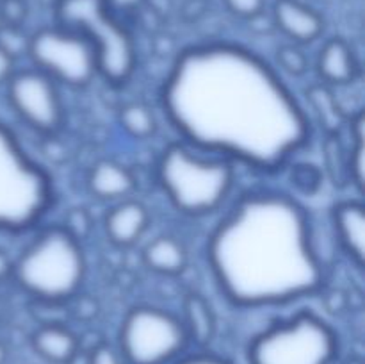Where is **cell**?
Returning a JSON list of instances; mask_svg holds the SVG:
<instances>
[{
  "label": "cell",
  "instance_id": "6da1fadb",
  "mask_svg": "<svg viewBox=\"0 0 365 364\" xmlns=\"http://www.w3.org/2000/svg\"><path fill=\"white\" fill-rule=\"evenodd\" d=\"M163 106L189 145L255 170H278L310 138L305 111L277 71L228 43L184 50L164 82Z\"/></svg>",
  "mask_w": 365,
  "mask_h": 364
},
{
  "label": "cell",
  "instance_id": "7a4b0ae2",
  "mask_svg": "<svg viewBox=\"0 0 365 364\" xmlns=\"http://www.w3.org/2000/svg\"><path fill=\"white\" fill-rule=\"evenodd\" d=\"M207 259L235 305L289 303L314 295L324 270L305 209L277 191H250L210 234Z\"/></svg>",
  "mask_w": 365,
  "mask_h": 364
},
{
  "label": "cell",
  "instance_id": "3957f363",
  "mask_svg": "<svg viewBox=\"0 0 365 364\" xmlns=\"http://www.w3.org/2000/svg\"><path fill=\"white\" fill-rule=\"evenodd\" d=\"M84 271L81 241L63 227L43 231L13 264V275L20 288L48 303L64 302L77 295Z\"/></svg>",
  "mask_w": 365,
  "mask_h": 364
},
{
  "label": "cell",
  "instance_id": "277c9868",
  "mask_svg": "<svg viewBox=\"0 0 365 364\" xmlns=\"http://www.w3.org/2000/svg\"><path fill=\"white\" fill-rule=\"evenodd\" d=\"M53 203L50 175L0 121V232L34 227Z\"/></svg>",
  "mask_w": 365,
  "mask_h": 364
},
{
  "label": "cell",
  "instance_id": "5b68a950",
  "mask_svg": "<svg viewBox=\"0 0 365 364\" xmlns=\"http://www.w3.org/2000/svg\"><path fill=\"white\" fill-rule=\"evenodd\" d=\"M159 181L178 211L203 216L225 202L234 186V168L225 161L195 153L187 145L173 143L160 157Z\"/></svg>",
  "mask_w": 365,
  "mask_h": 364
},
{
  "label": "cell",
  "instance_id": "8992f818",
  "mask_svg": "<svg viewBox=\"0 0 365 364\" xmlns=\"http://www.w3.org/2000/svg\"><path fill=\"white\" fill-rule=\"evenodd\" d=\"M63 27L89 39L96 50L98 71L113 84H123L135 68V49L127 29L110 14L107 0H59Z\"/></svg>",
  "mask_w": 365,
  "mask_h": 364
},
{
  "label": "cell",
  "instance_id": "52a82bcc",
  "mask_svg": "<svg viewBox=\"0 0 365 364\" xmlns=\"http://www.w3.org/2000/svg\"><path fill=\"white\" fill-rule=\"evenodd\" d=\"M339 339L334 328L303 310L260 332L250 345V364H331Z\"/></svg>",
  "mask_w": 365,
  "mask_h": 364
},
{
  "label": "cell",
  "instance_id": "ba28073f",
  "mask_svg": "<svg viewBox=\"0 0 365 364\" xmlns=\"http://www.w3.org/2000/svg\"><path fill=\"white\" fill-rule=\"evenodd\" d=\"M184 323L157 307H135L120 330V353L127 364H170L187 346Z\"/></svg>",
  "mask_w": 365,
  "mask_h": 364
},
{
  "label": "cell",
  "instance_id": "9c48e42d",
  "mask_svg": "<svg viewBox=\"0 0 365 364\" xmlns=\"http://www.w3.org/2000/svg\"><path fill=\"white\" fill-rule=\"evenodd\" d=\"M29 56L38 70L73 88L88 86L98 74L95 46L66 27L41 29L29 39Z\"/></svg>",
  "mask_w": 365,
  "mask_h": 364
},
{
  "label": "cell",
  "instance_id": "30bf717a",
  "mask_svg": "<svg viewBox=\"0 0 365 364\" xmlns=\"http://www.w3.org/2000/svg\"><path fill=\"white\" fill-rule=\"evenodd\" d=\"M7 98L14 113L34 131L56 134L64 123V107L56 81L41 70L14 71L7 81Z\"/></svg>",
  "mask_w": 365,
  "mask_h": 364
},
{
  "label": "cell",
  "instance_id": "8fae6325",
  "mask_svg": "<svg viewBox=\"0 0 365 364\" xmlns=\"http://www.w3.org/2000/svg\"><path fill=\"white\" fill-rule=\"evenodd\" d=\"M274 24L298 43H310L323 32V18L298 0H277Z\"/></svg>",
  "mask_w": 365,
  "mask_h": 364
},
{
  "label": "cell",
  "instance_id": "7c38bea8",
  "mask_svg": "<svg viewBox=\"0 0 365 364\" xmlns=\"http://www.w3.org/2000/svg\"><path fill=\"white\" fill-rule=\"evenodd\" d=\"M334 223L346 252L362 266L365 259V211L360 202H341L334 209Z\"/></svg>",
  "mask_w": 365,
  "mask_h": 364
},
{
  "label": "cell",
  "instance_id": "4fadbf2b",
  "mask_svg": "<svg viewBox=\"0 0 365 364\" xmlns=\"http://www.w3.org/2000/svg\"><path fill=\"white\" fill-rule=\"evenodd\" d=\"M148 211L139 202L120 203L106 218V232L113 243L120 246L134 245L148 227Z\"/></svg>",
  "mask_w": 365,
  "mask_h": 364
},
{
  "label": "cell",
  "instance_id": "5bb4252c",
  "mask_svg": "<svg viewBox=\"0 0 365 364\" xmlns=\"http://www.w3.org/2000/svg\"><path fill=\"white\" fill-rule=\"evenodd\" d=\"M317 71L328 84L344 86L356 79L359 63L348 43L344 39L334 38L321 49Z\"/></svg>",
  "mask_w": 365,
  "mask_h": 364
},
{
  "label": "cell",
  "instance_id": "9a60e30c",
  "mask_svg": "<svg viewBox=\"0 0 365 364\" xmlns=\"http://www.w3.org/2000/svg\"><path fill=\"white\" fill-rule=\"evenodd\" d=\"M32 346L39 357L52 364H71L78 355V339L70 328L50 323L32 334Z\"/></svg>",
  "mask_w": 365,
  "mask_h": 364
},
{
  "label": "cell",
  "instance_id": "2e32d148",
  "mask_svg": "<svg viewBox=\"0 0 365 364\" xmlns=\"http://www.w3.org/2000/svg\"><path fill=\"white\" fill-rule=\"evenodd\" d=\"M135 178L130 170L113 161H100L89 173V189L100 200H116L130 195Z\"/></svg>",
  "mask_w": 365,
  "mask_h": 364
},
{
  "label": "cell",
  "instance_id": "e0dca14e",
  "mask_svg": "<svg viewBox=\"0 0 365 364\" xmlns=\"http://www.w3.org/2000/svg\"><path fill=\"white\" fill-rule=\"evenodd\" d=\"M146 266L157 273L177 275L187 264V252L184 245L171 236H160L150 241L143 252Z\"/></svg>",
  "mask_w": 365,
  "mask_h": 364
},
{
  "label": "cell",
  "instance_id": "ac0fdd59",
  "mask_svg": "<svg viewBox=\"0 0 365 364\" xmlns=\"http://www.w3.org/2000/svg\"><path fill=\"white\" fill-rule=\"evenodd\" d=\"M185 321H182L187 332L189 341L205 346L212 341L216 330L212 309L200 295H189L184 302Z\"/></svg>",
  "mask_w": 365,
  "mask_h": 364
},
{
  "label": "cell",
  "instance_id": "d6986e66",
  "mask_svg": "<svg viewBox=\"0 0 365 364\" xmlns=\"http://www.w3.org/2000/svg\"><path fill=\"white\" fill-rule=\"evenodd\" d=\"M120 123L135 139L150 138L157 128L155 116L143 103H127L120 111Z\"/></svg>",
  "mask_w": 365,
  "mask_h": 364
},
{
  "label": "cell",
  "instance_id": "ffe728a7",
  "mask_svg": "<svg viewBox=\"0 0 365 364\" xmlns=\"http://www.w3.org/2000/svg\"><path fill=\"white\" fill-rule=\"evenodd\" d=\"M309 98L312 100V107L321 116V123L327 128L328 134L337 136L339 128L344 123V116H342V113H331V111H328L339 109L337 100L334 98V95L327 88H323V86H314L309 91Z\"/></svg>",
  "mask_w": 365,
  "mask_h": 364
},
{
  "label": "cell",
  "instance_id": "44dd1931",
  "mask_svg": "<svg viewBox=\"0 0 365 364\" xmlns=\"http://www.w3.org/2000/svg\"><path fill=\"white\" fill-rule=\"evenodd\" d=\"M278 66L291 75H303L309 70V57L294 45H284L277 52Z\"/></svg>",
  "mask_w": 365,
  "mask_h": 364
},
{
  "label": "cell",
  "instance_id": "7402d4cb",
  "mask_svg": "<svg viewBox=\"0 0 365 364\" xmlns=\"http://www.w3.org/2000/svg\"><path fill=\"white\" fill-rule=\"evenodd\" d=\"M291 181L292 186H296L299 191L305 193V195H312L319 189L323 175L312 164H298V166L292 168Z\"/></svg>",
  "mask_w": 365,
  "mask_h": 364
},
{
  "label": "cell",
  "instance_id": "603a6c76",
  "mask_svg": "<svg viewBox=\"0 0 365 364\" xmlns=\"http://www.w3.org/2000/svg\"><path fill=\"white\" fill-rule=\"evenodd\" d=\"M63 228L68 234L73 236L77 241H81L91 231V218L84 209H73L71 213H68Z\"/></svg>",
  "mask_w": 365,
  "mask_h": 364
},
{
  "label": "cell",
  "instance_id": "cb8c5ba5",
  "mask_svg": "<svg viewBox=\"0 0 365 364\" xmlns=\"http://www.w3.org/2000/svg\"><path fill=\"white\" fill-rule=\"evenodd\" d=\"M0 46L6 52H9L13 57H16L21 50L29 49V39H25V36H21L18 27H13V25H0Z\"/></svg>",
  "mask_w": 365,
  "mask_h": 364
},
{
  "label": "cell",
  "instance_id": "d4e9b609",
  "mask_svg": "<svg viewBox=\"0 0 365 364\" xmlns=\"http://www.w3.org/2000/svg\"><path fill=\"white\" fill-rule=\"evenodd\" d=\"M88 364H127V360L113 346L98 345L89 353Z\"/></svg>",
  "mask_w": 365,
  "mask_h": 364
},
{
  "label": "cell",
  "instance_id": "484cf974",
  "mask_svg": "<svg viewBox=\"0 0 365 364\" xmlns=\"http://www.w3.org/2000/svg\"><path fill=\"white\" fill-rule=\"evenodd\" d=\"M232 13L242 18H253L262 13L266 0H225Z\"/></svg>",
  "mask_w": 365,
  "mask_h": 364
},
{
  "label": "cell",
  "instance_id": "4316f807",
  "mask_svg": "<svg viewBox=\"0 0 365 364\" xmlns=\"http://www.w3.org/2000/svg\"><path fill=\"white\" fill-rule=\"evenodd\" d=\"M14 74V57L0 46V84H6Z\"/></svg>",
  "mask_w": 365,
  "mask_h": 364
},
{
  "label": "cell",
  "instance_id": "83f0119b",
  "mask_svg": "<svg viewBox=\"0 0 365 364\" xmlns=\"http://www.w3.org/2000/svg\"><path fill=\"white\" fill-rule=\"evenodd\" d=\"M177 364H232L227 359H221V357L212 355V353H196V355H189L185 359H182Z\"/></svg>",
  "mask_w": 365,
  "mask_h": 364
},
{
  "label": "cell",
  "instance_id": "f1b7e54d",
  "mask_svg": "<svg viewBox=\"0 0 365 364\" xmlns=\"http://www.w3.org/2000/svg\"><path fill=\"white\" fill-rule=\"evenodd\" d=\"M11 273H13V263L7 257V253L0 250V280H6Z\"/></svg>",
  "mask_w": 365,
  "mask_h": 364
},
{
  "label": "cell",
  "instance_id": "f546056e",
  "mask_svg": "<svg viewBox=\"0 0 365 364\" xmlns=\"http://www.w3.org/2000/svg\"><path fill=\"white\" fill-rule=\"evenodd\" d=\"M110 2L118 7H134V6H138L141 0H110Z\"/></svg>",
  "mask_w": 365,
  "mask_h": 364
},
{
  "label": "cell",
  "instance_id": "4dcf8cb0",
  "mask_svg": "<svg viewBox=\"0 0 365 364\" xmlns=\"http://www.w3.org/2000/svg\"><path fill=\"white\" fill-rule=\"evenodd\" d=\"M6 357H7V350H6V346L0 343V364L6 363Z\"/></svg>",
  "mask_w": 365,
  "mask_h": 364
},
{
  "label": "cell",
  "instance_id": "1f68e13d",
  "mask_svg": "<svg viewBox=\"0 0 365 364\" xmlns=\"http://www.w3.org/2000/svg\"><path fill=\"white\" fill-rule=\"evenodd\" d=\"M0 25H2V21H0Z\"/></svg>",
  "mask_w": 365,
  "mask_h": 364
}]
</instances>
